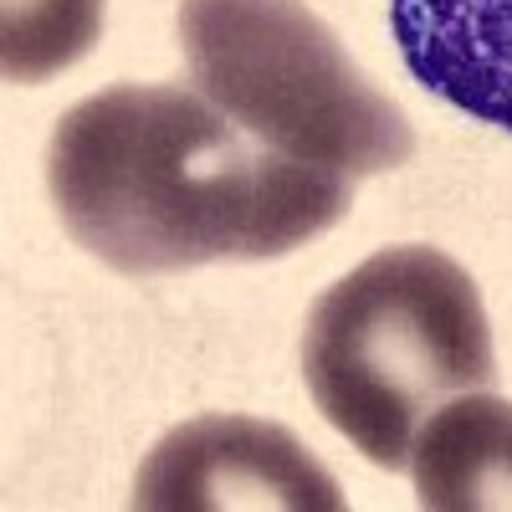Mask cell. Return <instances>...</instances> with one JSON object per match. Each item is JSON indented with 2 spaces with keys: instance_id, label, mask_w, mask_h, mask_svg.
<instances>
[{
  "instance_id": "1",
  "label": "cell",
  "mask_w": 512,
  "mask_h": 512,
  "mask_svg": "<svg viewBox=\"0 0 512 512\" xmlns=\"http://www.w3.org/2000/svg\"><path fill=\"white\" fill-rule=\"evenodd\" d=\"M47 185L72 241L128 277L282 256L354 200L349 175L277 154L205 93L144 82L57 123Z\"/></svg>"
},
{
  "instance_id": "2",
  "label": "cell",
  "mask_w": 512,
  "mask_h": 512,
  "mask_svg": "<svg viewBox=\"0 0 512 512\" xmlns=\"http://www.w3.org/2000/svg\"><path fill=\"white\" fill-rule=\"evenodd\" d=\"M303 374L338 436L405 472L425 415L497 384L482 292L436 246H384L318 297Z\"/></svg>"
},
{
  "instance_id": "3",
  "label": "cell",
  "mask_w": 512,
  "mask_h": 512,
  "mask_svg": "<svg viewBox=\"0 0 512 512\" xmlns=\"http://www.w3.org/2000/svg\"><path fill=\"white\" fill-rule=\"evenodd\" d=\"M180 47L195 93L297 164L364 180L415 149L405 113L303 0H180Z\"/></svg>"
},
{
  "instance_id": "4",
  "label": "cell",
  "mask_w": 512,
  "mask_h": 512,
  "mask_svg": "<svg viewBox=\"0 0 512 512\" xmlns=\"http://www.w3.org/2000/svg\"><path fill=\"white\" fill-rule=\"evenodd\" d=\"M139 512H338L333 472L287 425L200 415L175 425L139 466Z\"/></svg>"
},
{
  "instance_id": "5",
  "label": "cell",
  "mask_w": 512,
  "mask_h": 512,
  "mask_svg": "<svg viewBox=\"0 0 512 512\" xmlns=\"http://www.w3.org/2000/svg\"><path fill=\"white\" fill-rule=\"evenodd\" d=\"M420 88L512 134V0H390Z\"/></svg>"
},
{
  "instance_id": "6",
  "label": "cell",
  "mask_w": 512,
  "mask_h": 512,
  "mask_svg": "<svg viewBox=\"0 0 512 512\" xmlns=\"http://www.w3.org/2000/svg\"><path fill=\"white\" fill-rule=\"evenodd\" d=\"M415 502L431 512H512V400L466 390L415 431Z\"/></svg>"
},
{
  "instance_id": "7",
  "label": "cell",
  "mask_w": 512,
  "mask_h": 512,
  "mask_svg": "<svg viewBox=\"0 0 512 512\" xmlns=\"http://www.w3.org/2000/svg\"><path fill=\"white\" fill-rule=\"evenodd\" d=\"M103 0H0V72L6 82H47L93 52Z\"/></svg>"
}]
</instances>
